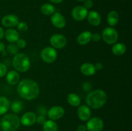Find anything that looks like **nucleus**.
Returning a JSON list of instances; mask_svg holds the SVG:
<instances>
[{
    "instance_id": "nucleus-1",
    "label": "nucleus",
    "mask_w": 132,
    "mask_h": 131,
    "mask_svg": "<svg viewBox=\"0 0 132 131\" xmlns=\"http://www.w3.org/2000/svg\"><path fill=\"white\" fill-rule=\"evenodd\" d=\"M17 91L19 96L24 100H32L38 96L39 87L35 81L27 78L19 82Z\"/></svg>"
},
{
    "instance_id": "nucleus-2",
    "label": "nucleus",
    "mask_w": 132,
    "mask_h": 131,
    "mask_svg": "<svg viewBox=\"0 0 132 131\" xmlns=\"http://www.w3.org/2000/svg\"><path fill=\"white\" fill-rule=\"evenodd\" d=\"M107 101V95L101 89L90 92L86 98V103L90 108L98 109L103 107Z\"/></svg>"
},
{
    "instance_id": "nucleus-3",
    "label": "nucleus",
    "mask_w": 132,
    "mask_h": 131,
    "mask_svg": "<svg viewBox=\"0 0 132 131\" xmlns=\"http://www.w3.org/2000/svg\"><path fill=\"white\" fill-rule=\"evenodd\" d=\"M20 124V119L14 114H6L0 121V127L3 131H15Z\"/></svg>"
},
{
    "instance_id": "nucleus-4",
    "label": "nucleus",
    "mask_w": 132,
    "mask_h": 131,
    "mask_svg": "<svg viewBox=\"0 0 132 131\" xmlns=\"http://www.w3.org/2000/svg\"><path fill=\"white\" fill-rule=\"evenodd\" d=\"M12 65L14 69L19 72H26L30 66V61L26 54L19 53L14 55L12 60Z\"/></svg>"
},
{
    "instance_id": "nucleus-5",
    "label": "nucleus",
    "mask_w": 132,
    "mask_h": 131,
    "mask_svg": "<svg viewBox=\"0 0 132 131\" xmlns=\"http://www.w3.org/2000/svg\"><path fill=\"white\" fill-rule=\"evenodd\" d=\"M118 32L112 27H106L102 33V38L106 43L108 44H116L118 40Z\"/></svg>"
},
{
    "instance_id": "nucleus-6",
    "label": "nucleus",
    "mask_w": 132,
    "mask_h": 131,
    "mask_svg": "<svg viewBox=\"0 0 132 131\" xmlns=\"http://www.w3.org/2000/svg\"><path fill=\"white\" fill-rule=\"evenodd\" d=\"M42 60L46 63H52L57 57V52L53 47H46L43 49L41 52Z\"/></svg>"
},
{
    "instance_id": "nucleus-7",
    "label": "nucleus",
    "mask_w": 132,
    "mask_h": 131,
    "mask_svg": "<svg viewBox=\"0 0 132 131\" xmlns=\"http://www.w3.org/2000/svg\"><path fill=\"white\" fill-rule=\"evenodd\" d=\"M86 126L88 131H101L104 127V122L101 118L94 117L88 119Z\"/></svg>"
},
{
    "instance_id": "nucleus-8",
    "label": "nucleus",
    "mask_w": 132,
    "mask_h": 131,
    "mask_svg": "<svg viewBox=\"0 0 132 131\" xmlns=\"http://www.w3.org/2000/svg\"><path fill=\"white\" fill-rule=\"evenodd\" d=\"M50 43L54 48L61 49L65 47L67 43V38L61 34H54L50 37Z\"/></svg>"
},
{
    "instance_id": "nucleus-9",
    "label": "nucleus",
    "mask_w": 132,
    "mask_h": 131,
    "mask_svg": "<svg viewBox=\"0 0 132 131\" xmlns=\"http://www.w3.org/2000/svg\"><path fill=\"white\" fill-rule=\"evenodd\" d=\"M88 11V9L83 6H77L73 8L72 12V17L77 21H81L86 19L87 17Z\"/></svg>"
},
{
    "instance_id": "nucleus-10",
    "label": "nucleus",
    "mask_w": 132,
    "mask_h": 131,
    "mask_svg": "<svg viewBox=\"0 0 132 131\" xmlns=\"http://www.w3.org/2000/svg\"><path fill=\"white\" fill-rule=\"evenodd\" d=\"M64 114V109L61 106H54L47 111V115L51 120L55 121L60 119Z\"/></svg>"
},
{
    "instance_id": "nucleus-11",
    "label": "nucleus",
    "mask_w": 132,
    "mask_h": 131,
    "mask_svg": "<svg viewBox=\"0 0 132 131\" xmlns=\"http://www.w3.org/2000/svg\"><path fill=\"white\" fill-rule=\"evenodd\" d=\"M19 23V18L14 14H9L4 16L1 19V24L7 28L16 26Z\"/></svg>"
},
{
    "instance_id": "nucleus-12",
    "label": "nucleus",
    "mask_w": 132,
    "mask_h": 131,
    "mask_svg": "<svg viewBox=\"0 0 132 131\" xmlns=\"http://www.w3.org/2000/svg\"><path fill=\"white\" fill-rule=\"evenodd\" d=\"M37 116L33 112H27L22 116L20 119V123L26 127L32 126L36 122Z\"/></svg>"
},
{
    "instance_id": "nucleus-13",
    "label": "nucleus",
    "mask_w": 132,
    "mask_h": 131,
    "mask_svg": "<svg viewBox=\"0 0 132 131\" xmlns=\"http://www.w3.org/2000/svg\"><path fill=\"white\" fill-rule=\"evenodd\" d=\"M51 22L53 25L57 28H63L66 26V20L62 14L54 12L52 15Z\"/></svg>"
},
{
    "instance_id": "nucleus-14",
    "label": "nucleus",
    "mask_w": 132,
    "mask_h": 131,
    "mask_svg": "<svg viewBox=\"0 0 132 131\" xmlns=\"http://www.w3.org/2000/svg\"><path fill=\"white\" fill-rule=\"evenodd\" d=\"M77 114H78L79 118L81 120L86 121L90 118L92 113L90 108L88 105H82L79 107Z\"/></svg>"
},
{
    "instance_id": "nucleus-15",
    "label": "nucleus",
    "mask_w": 132,
    "mask_h": 131,
    "mask_svg": "<svg viewBox=\"0 0 132 131\" xmlns=\"http://www.w3.org/2000/svg\"><path fill=\"white\" fill-rule=\"evenodd\" d=\"M87 17L90 24L94 26H99L101 22V17L100 14L97 12L94 11V10L90 12L88 14Z\"/></svg>"
},
{
    "instance_id": "nucleus-16",
    "label": "nucleus",
    "mask_w": 132,
    "mask_h": 131,
    "mask_svg": "<svg viewBox=\"0 0 132 131\" xmlns=\"http://www.w3.org/2000/svg\"><path fill=\"white\" fill-rule=\"evenodd\" d=\"M4 36H5L6 41L10 43L16 42V41L19 39V33H18V31L16 30L12 29V28L6 30V32H5Z\"/></svg>"
},
{
    "instance_id": "nucleus-17",
    "label": "nucleus",
    "mask_w": 132,
    "mask_h": 131,
    "mask_svg": "<svg viewBox=\"0 0 132 131\" xmlns=\"http://www.w3.org/2000/svg\"><path fill=\"white\" fill-rule=\"evenodd\" d=\"M20 77L19 74L17 71L11 70L6 74V82L9 84L15 85L19 82Z\"/></svg>"
},
{
    "instance_id": "nucleus-18",
    "label": "nucleus",
    "mask_w": 132,
    "mask_h": 131,
    "mask_svg": "<svg viewBox=\"0 0 132 131\" xmlns=\"http://www.w3.org/2000/svg\"><path fill=\"white\" fill-rule=\"evenodd\" d=\"M96 69L94 64L85 63L81 66V72L85 76H92L95 73Z\"/></svg>"
},
{
    "instance_id": "nucleus-19",
    "label": "nucleus",
    "mask_w": 132,
    "mask_h": 131,
    "mask_svg": "<svg viewBox=\"0 0 132 131\" xmlns=\"http://www.w3.org/2000/svg\"><path fill=\"white\" fill-rule=\"evenodd\" d=\"M92 33L89 31H85L78 35L77 41L79 44L85 45L88 43L92 40Z\"/></svg>"
},
{
    "instance_id": "nucleus-20",
    "label": "nucleus",
    "mask_w": 132,
    "mask_h": 131,
    "mask_svg": "<svg viewBox=\"0 0 132 131\" xmlns=\"http://www.w3.org/2000/svg\"><path fill=\"white\" fill-rule=\"evenodd\" d=\"M112 51L116 56H121L126 52V46L123 43H116L112 47Z\"/></svg>"
},
{
    "instance_id": "nucleus-21",
    "label": "nucleus",
    "mask_w": 132,
    "mask_h": 131,
    "mask_svg": "<svg viewBox=\"0 0 132 131\" xmlns=\"http://www.w3.org/2000/svg\"><path fill=\"white\" fill-rule=\"evenodd\" d=\"M119 20V15L116 11H111L107 15V21L111 26H114L118 23Z\"/></svg>"
},
{
    "instance_id": "nucleus-22",
    "label": "nucleus",
    "mask_w": 132,
    "mask_h": 131,
    "mask_svg": "<svg viewBox=\"0 0 132 131\" xmlns=\"http://www.w3.org/2000/svg\"><path fill=\"white\" fill-rule=\"evenodd\" d=\"M10 107V101L4 96H0V115L5 114Z\"/></svg>"
},
{
    "instance_id": "nucleus-23",
    "label": "nucleus",
    "mask_w": 132,
    "mask_h": 131,
    "mask_svg": "<svg viewBox=\"0 0 132 131\" xmlns=\"http://www.w3.org/2000/svg\"><path fill=\"white\" fill-rule=\"evenodd\" d=\"M68 103L73 107H77L81 104V99L79 96L76 93H70L67 98Z\"/></svg>"
},
{
    "instance_id": "nucleus-24",
    "label": "nucleus",
    "mask_w": 132,
    "mask_h": 131,
    "mask_svg": "<svg viewBox=\"0 0 132 131\" xmlns=\"http://www.w3.org/2000/svg\"><path fill=\"white\" fill-rule=\"evenodd\" d=\"M41 12L45 15H51L55 12V7L50 3H45L41 6Z\"/></svg>"
},
{
    "instance_id": "nucleus-25",
    "label": "nucleus",
    "mask_w": 132,
    "mask_h": 131,
    "mask_svg": "<svg viewBox=\"0 0 132 131\" xmlns=\"http://www.w3.org/2000/svg\"><path fill=\"white\" fill-rule=\"evenodd\" d=\"M43 131H57L58 126L54 121L50 119L46 121L45 124L43 125Z\"/></svg>"
},
{
    "instance_id": "nucleus-26",
    "label": "nucleus",
    "mask_w": 132,
    "mask_h": 131,
    "mask_svg": "<svg viewBox=\"0 0 132 131\" xmlns=\"http://www.w3.org/2000/svg\"><path fill=\"white\" fill-rule=\"evenodd\" d=\"M23 102L19 100H15L13 101L11 104V109L13 112L15 113H19L22 111L23 109Z\"/></svg>"
},
{
    "instance_id": "nucleus-27",
    "label": "nucleus",
    "mask_w": 132,
    "mask_h": 131,
    "mask_svg": "<svg viewBox=\"0 0 132 131\" xmlns=\"http://www.w3.org/2000/svg\"><path fill=\"white\" fill-rule=\"evenodd\" d=\"M18 47L14 43H11L9 44L6 47V51L11 55H15L18 53Z\"/></svg>"
},
{
    "instance_id": "nucleus-28",
    "label": "nucleus",
    "mask_w": 132,
    "mask_h": 131,
    "mask_svg": "<svg viewBox=\"0 0 132 131\" xmlns=\"http://www.w3.org/2000/svg\"><path fill=\"white\" fill-rule=\"evenodd\" d=\"M17 26H18V29L21 32H26L28 28V24L25 22H19Z\"/></svg>"
},
{
    "instance_id": "nucleus-29",
    "label": "nucleus",
    "mask_w": 132,
    "mask_h": 131,
    "mask_svg": "<svg viewBox=\"0 0 132 131\" xmlns=\"http://www.w3.org/2000/svg\"><path fill=\"white\" fill-rule=\"evenodd\" d=\"M7 73V67L3 63L0 62V78H2Z\"/></svg>"
},
{
    "instance_id": "nucleus-30",
    "label": "nucleus",
    "mask_w": 132,
    "mask_h": 131,
    "mask_svg": "<svg viewBox=\"0 0 132 131\" xmlns=\"http://www.w3.org/2000/svg\"><path fill=\"white\" fill-rule=\"evenodd\" d=\"M16 45L18 48H24L27 46V42L23 39H19L16 41Z\"/></svg>"
},
{
    "instance_id": "nucleus-31",
    "label": "nucleus",
    "mask_w": 132,
    "mask_h": 131,
    "mask_svg": "<svg viewBox=\"0 0 132 131\" xmlns=\"http://www.w3.org/2000/svg\"><path fill=\"white\" fill-rule=\"evenodd\" d=\"M46 118H45V116L43 115H39L38 116H37L36 118V122L38 125H43L45 124V123L46 122Z\"/></svg>"
},
{
    "instance_id": "nucleus-32",
    "label": "nucleus",
    "mask_w": 132,
    "mask_h": 131,
    "mask_svg": "<svg viewBox=\"0 0 132 131\" xmlns=\"http://www.w3.org/2000/svg\"><path fill=\"white\" fill-rule=\"evenodd\" d=\"M82 87V89H83V90L85 91V92H90V91H91L92 88L91 83L87 82L83 83Z\"/></svg>"
},
{
    "instance_id": "nucleus-33",
    "label": "nucleus",
    "mask_w": 132,
    "mask_h": 131,
    "mask_svg": "<svg viewBox=\"0 0 132 131\" xmlns=\"http://www.w3.org/2000/svg\"><path fill=\"white\" fill-rule=\"evenodd\" d=\"M37 112L39 114V115H43L45 116L47 114V110H46V109L43 106L38 107V108L37 109Z\"/></svg>"
},
{
    "instance_id": "nucleus-34",
    "label": "nucleus",
    "mask_w": 132,
    "mask_h": 131,
    "mask_svg": "<svg viewBox=\"0 0 132 131\" xmlns=\"http://www.w3.org/2000/svg\"><path fill=\"white\" fill-rule=\"evenodd\" d=\"M94 3L92 0H85L84 2V7L86 8V9H90L92 8Z\"/></svg>"
},
{
    "instance_id": "nucleus-35",
    "label": "nucleus",
    "mask_w": 132,
    "mask_h": 131,
    "mask_svg": "<svg viewBox=\"0 0 132 131\" xmlns=\"http://www.w3.org/2000/svg\"><path fill=\"white\" fill-rule=\"evenodd\" d=\"M101 39V36L99 33H95L92 35V40H93L94 42H99L100 41Z\"/></svg>"
},
{
    "instance_id": "nucleus-36",
    "label": "nucleus",
    "mask_w": 132,
    "mask_h": 131,
    "mask_svg": "<svg viewBox=\"0 0 132 131\" xmlns=\"http://www.w3.org/2000/svg\"><path fill=\"white\" fill-rule=\"evenodd\" d=\"M86 126L85 125H79L77 128V131H86Z\"/></svg>"
},
{
    "instance_id": "nucleus-37",
    "label": "nucleus",
    "mask_w": 132,
    "mask_h": 131,
    "mask_svg": "<svg viewBox=\"0 0 132 131\" xmlns=\"http://www.w3.org/2000/svg\"><path fill=\"white\" fill-rule=\"evenodd\" d=\"M94 66H95V69H96L97 71L101 70V69H103V64L100 62L96 63V64H95V65H94Z\"/></svg>"
},
{
    "instance_id": "nucleus-38",
    "label": "nucleus",
    "mask_w": 132,
    "mask_h": 131,
    "mask_svg": "<svg viewBox=\"0 0 132 131\" xmlns=\"http://www.w3.org/2000/svg\"><path fill=\"white\" fill-rule=\"evenodd\" d=\"M4 35H5V31L2 27L0 26V40L3 38Z\"/></svg>"
},
{
    "instance_id": "nucleus-39",
    "label": "nucleus",
    "mask_w": 132,
    "mask_h": 131,
    "mask_svg": "<svg viewBox=\"0 0 132 131\" xmlns=\"http://www.w3.org/2000/svg\"><path fill=\"white\" fill-rule=\"evenodd\" d=\"M5 44H4V43L0 41V53L2 52L3 50H5Z\"/></svg>"
},
{
    "instance_id": "nucleus-40",
    "label": "nucleus",
    "mask_w": 132,
    "mask_h": 131,
    "mask_svg": "<svg viewBox=\"0 0 132 131\" xmlns=\"http://www.w3.org/2000/svg\"><path fill=\"white\" fill-rule=\"evenodd\" d=\"M50 2L53 3H55V4H59L61 3L63 1V0H49Z\"/></svg>"
},
{
    "instance_id": "nucleus-41",
    "label": "nucleus",
    "mask_w": 132,
    "mask_h": 131,
    "mask_svg": "<svg viewBox=\"0 0 132 131\" xmlns=\"http://www.w3.org/2000/svg\"><path fill=\"white\" fill-rule=\"evenodd\" d=\"M1 53H2V54H3V56H5V55H6L7 51H6V50H3V51Z\"/></svg>"
},
{
    "instance_id": "nucleus-42",
    "label": "nucleus",
    "mask_w": 132,
    "mask_h": 131,
    "mask_svg": "<svg viewBox=\"0 0 132 131\" xmlns=\"http://www.w3.org/2000/svg\"><path fill=\"white\" fill-rule=\"evenodd\" d=\"M77 1H85V0H77Z\"/></svg>"
},
{
    "instance_id": "nucleus-43",
    "label": "nucleus",
    "mask_w": 132,
    "mask_h": 131,
    "mask_svg": "<svg viewBox=\"0 0 132 131\" xmlns=\"http://www.w3.org/2000/svg\"><path fill=\"white\" fill-rule=\"evenodd\" d=\"M0 131H1V130H0Z\"/></svg>"
}]
</instances>
